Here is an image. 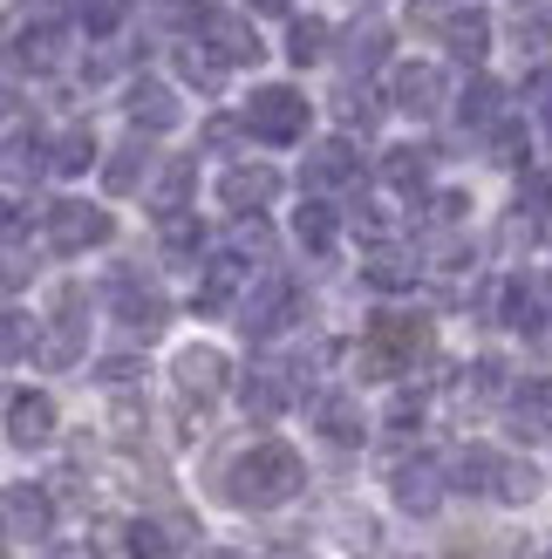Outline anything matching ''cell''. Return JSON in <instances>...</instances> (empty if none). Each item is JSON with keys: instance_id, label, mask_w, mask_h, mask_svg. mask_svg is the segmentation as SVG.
Instances as JSON below:
<instances>
[{"instance_id": "obj_34", "label": "cell", "mask_w": 552, "mask_h": 559, "mask_svg": "<svg viewBox=\"0 0 552 559\" xmlns=\"http://www.w3.org/2000/svg\"><path fill=\"white\" fill-rule=\"evenodd\" d=\"M539 314H545V307H539V294L526 287V280H505V287H499V321L512 334H539Z\"/></svg>"}, {"instance_id": "obj_15", "label": "cell", "mask_w": 552, "mask_h": 559, "mask_svg": "<svg viewBox=\"0 0 552 559\" xmlns=\"http://www.w3.org/2000/svg\"><path fill=\"white\" fill-rule=\"evenodd\" d=\"M389 48H396V27L389 21H348L341 27V62L355 82H369L382 62H389Z\"/></svg>"}, {"instance_id": "obj_43", "label": "cell", "mask_w": 552, "mask_h": 559, "mask_svg": "<svg viewBox=\"0 0 552 559\" xmlns=\"http://www.w3.org/2000/svg\"><path fill=\"white\" fill-rule=\"evenodd\" d=\"M103 382H109V389L136 382V355H109V361H103Z\"/></svg>"}, {"instance_id": "obj_42", "label": "cell", "mask_w": 552, "mask_h": 559, "mask_svg": "<svg viewBox=\"0 0 552 559\" xmlns=\"http://www.w3.org/2000/svg\"><path fill=\"white\" fill-rule=\"evenodd\" d=\"M239 130H245V117H239V123H232V117H218V123L205 130V144H212V151H232V144H239Z\"/></svg>"}, {"instance_id": "obj_19", "label": "cell", "mask_w": 552, "mask_h": 559, "mask_svg": "<svg viewBox=\"0 0 552 559\" xmlns=\"http://www.w3.org/2000/svg\"><path fill=\"white\" fill-rule=\"evenodd\" d=\"M273 191H280V171H273V164H232V171L218 178V199H226V212H266Z\"/></svg>"}, {"instance_id": "obj_6", "label": "cell", "mask_w": 552, "mask_h": 559, "mask_svg": "<svg viewBox=\"0 0 552 559\" xmlns=\"http://www.w3.org/2000/svg\"><path fill=\"white\" fill-rule=\"evenodd\" d=\"M300 191H308V199H327V191H362V151H355V136H321V144H308Z\"/></svg>"}, {"instance_id": "obj_39", "label": "cell", "mask_w": 552, "mask_h": 559, "mask_svg": "<svg viewBox=\"0 0 552 559\" xmlns=\"http://www.w3.org/2000/svg\"><path fill=\"white\" fill-rule=\"evenodd\" d=\"M518 212L552 218V171H526V185H518Z\"/></svg>"}, {"instance_id": "obj_46", "label": "cell", "mask_w": 552, "mask_h": 559, "mask_svg": "<svg viewBox=\"0 0 552 559\" xmlns=\"http://www.w3.org/2000/svg\"><path fill=\"white\" fill-rule=\"evenodd\" d=\"M41 559H96V552H89V546H69V539H55Z\"/></svg>"}, {"instance_id": "obj_50", "label": "cell", "mask_w": 552, "mask_h": 559, "mask_svg": "<svg viewBox=\"0 0 552 559\" xmlns=\"http://www.w3.org/2000/svg\"><path fill=\"white\" fill-rule=\"evenodd\" d=\"M62 8H75V14H82V8H89V0H62Z\"/></svg>"}, {"instance_id": "obj_13", "label": "cell", "mask_w": 552, "mask_h": 559, "mask_svg": "<svg viewBox=\"0 0 552 559\" xmlns=\"http://www.w3.org/2000/svg\"><path fill=\"white\" fill-rule=\"evenodd\" d=\"M171 376H178V396L184 403H218V396H226V355H218V348H205V342H191V348H178V361H171Z\"/></svg>"}, {"instance_id": "obj_7", "label": "cell", "mask_w": 552, "mask_h": 559, "mask_svg": "<svg viewBox=\"0 0 552 559\" xmlns=\"http://www.w3.org/2000/svg\"><path fill=\"white\" fill-rule=\"evenodd\" d=\"M103 294H109V314H117L130 334H157L164 321H171V300H164V294H157V280H144L136 266H117Z\"/></svg>"}, {"instance_id": "obj_14", "label": "cell", "mask_w": 552, "mask_h": 559, "mask_svg": "<svg viewBox=\"0 0 552 559\" xmlns=\"http://www.w3.org/2000/svg\"><path fill=\"white\" fill-rule=\"evenodd\" d=\"M55 403L41 396V389H8V443L14 451H41V443H55Z\"/></svg>"}, {"instance_id": "obj_33", "label": "cell", "mask_w": 552, "mask_h": 559, "mask_svg": "<svg viewBox=\"0 0 552 559\" xmlns=\"http://www.w3.org/2000/svg\"><path fill=\"white\" fill-rule=\"evenodd\" d=\"M226 253H239L245 266H266L273 260V226H266L260 212H239L232 233H226Z\"/></svg>"}, {"instance_id": "obj_11", "label": "cell", "mask_w": 552, "mask_h": 559, "mask_svg": "<svg viewBox=\"0 0 552 559\" xmlns=\"http://www.w3.org/2000/svg\"><path fill=\"white\" fill-rule=\"evenodd\" d=\"M123 117L144 130V136H164V130H178L184 103H178V90H171L164 75H136L130 90H123Z\"/></svg>"}, {"instance_id": "obj_8", "label": "cell", "mask_w": 552, "mask_h": 559, "mask_svg": "<svg viewBox=\"0 0 552 559\" xmlns=\"http://www.w3.org/2000/svg\"><path fill=\"white\" fill-rule=\"evenodd\" d=\"M300 321V287L287 273H266L260 287H245V307H239V328L253 334V342H273V334H287Z\"/></svg>"}, {"instance_id": "obj_26", "label": "cell", "mask_w": 552, "mask_h": 559, "mask_svg": "<svg viewBox=\"0 0 552 559\" xmlns=\"http://www.w3.org/2000/svg\"><path fill=\"white\" fill-rule=\"evenodd\" d=\"M191 191H199V157H171V164L157 171V185H151V205H157V218L184 212V205H191Z\"/></svg>"}, {"instance_id": "obj_3", "label": "cell", "mask_w": 552, "mask_h": 559, "mask_svg": "<svg viewBox=\"0 0 552 559\" xmlns=\"http://www.w3.org/2000/svg\"><path fill=\"white\" fill-rule=\"evenodd\" d=\"M409 27L436 35L457 62H484V55H491V14L464 8V0H409Z\"/></svg>"}, {"instance_id": "obj_18", "label": "cell", "mask_w": 552, "mask_h": 559, "mask_svg": "<svg viewBox=\"0 0 552 559\" xmlns=\"http://www.w3.org/2000/svg\"><path fill=\"white\" fill-rule=\"evenodd\" d=\"M232 300H245V260L239 253H218V260H205V273H199V314H232Z\"/></svg>"}, {"instance_id": "obj_25", "label": "cell", "mask_w": 552, "mask_h": 559, "mask_svg": "<svg viewBox=\"0 0 552 559\" xmlns=\"http://www.w3.org/2000/svg\"><path fill=\"white\" fill-rule=\"evenodd\" d=\"M178 75H184V82H199V90L212 96V90H226V75H232V62H226V55H218V48H212L205 35H199V41L184 35V41H178Z\"/></svg>"}, {"instance_id": "obj_12", "label": "cell", "mask_w": 552, "mask_h": 559, "mask_svg": "<svg viewBox=\"0 0 552 559\" xmlns=\"http://www.w3.org/2000/svg\"><path fill=\"white\" fill-rule=\"evenodd\" d=\"M389 103L403 109V117L430 123L436 109H444V69L436 62H396L389 69Z\"/></svg>"}, {"instance_id": "obj_1", "label": "cell", "mask_w": 552, "mask_h": 559, "mask_svg": "<svg viewBox=\"0 0 552 559\" xmlns=\"http://www.w3.org/2000/svg\"><path fill=\"white\" fill-rule=\"evenodd\" d=\"M300 485H308V464H300V451L280 437H260L253 451H239L226 464V498L239 512H273V506H287V498H300Z\"/></svg>"}, {"instance_id": "obj_48", "label": "cell", "mask_w": 552, "mask_h": 559, "mask_svg": "<svg viewBox=\"0 0 552 559\" xmlns=\"http://www.w3.org/2000/svg\"><path fill=\"white\" fill-rule=\"evenodd\" d=\"M266 559H308V552H300V546H280V552H266Z\"/></svg>"}, {"instance_id": "obj_47", "label": "cell", "mask_w": 552, "mask_h": 559, "mask_svg": "<svg viewBox=\"0 0 552 559\" xmlns=\"http://www.w3.org/2000/svg\"><path fill=\"white\" fill-rule=\"evenodd\" d=\"M253 14H287V0H245Z\"/></svg>"}, {"instance_id": "obj_49", "label": "cell", "mask_w": 552, "mask_h": 559, "mask_svg": "<svg viewBox=\"0 0 552 559\" xmlns=\"http://www.w3.org/2000/svg\"><path fill=\"white\" fill-rule=\"evenodd\" d=\"M539 123H545V136H552V96H545V103H539Z\"/></svg>"}, {"instance_id": "obj_35", "label": "cell", "mask_w": 552, "mask_h": 559, "mask_svg": "<svg viewBox=\"0 0 552 559\" xmlns=\"http://www.w3.org/2000/svg\"><path fill=\"white\" fill-rule=\"evenodd\" d=\"M123 559H178V539L157 519H130L123 525Z\"/></svg>"}, {"instance_id": "obj_40", "label": "cell", "mask_w": 552, "mask_h": 559, "mask_svg": "<svg viewBox=\"0 0 552 559\" xmlns=\"http://www.w3.org/2000/svg\"><path fill=\"white\" fill-rule=\"evenodd\" d=\"M464 212H471V199H464V191H436V199H430V226H457Z\"/></svg>"}, {"instance_id": "obj_51", "label": "cell", "mask_w": 552, "mask_h": 559, "mask_svg": "<svg viewBox=\"0 0 552 559\" xmlns=\"http://www.w3.org/2000/svg\"><path fill=\"white\" fill-rule=\"evenodd\" d=\"M545 41H552V8H545Z\"/></svg>"}, {"instance_id": "obj_17", "label": "cell", "mask_w": 552, "mask_h": 559, "mask_svg": "<svg viewBox=\"0 0 552 559\" xmlns=\"http://www.w3.org/2000/svg\"><path fill=\"white\" fill-rule=\"evenodd\" d=\"M205 41L226 55L232 69H260V55H266V41H260V27H253V14H226L218 8L212 14V27H205Z\"/></svg>"}, {"instance_id": "obj_24", "label": "cell", "mask_w": 552, "mask_h": 559, "mask_svg": "<svg viewBox=\"0 0 552 559\" xmlns=\"http://www.w3.org/2000/svg\"><path fill=\"white\" fill-rule=\"evenodd\" d=\"M293 239L308 246L314 260H327V253H335V239H341L335 205H327V199H300V212H293Z\"/></svg>"}, {"instance_id": "obj_29", "label": "cell", "mask_w": 552, "mask_h": 559, "mask_svg": "<svg viewBox=\"0 0 552 559\" xmlns=\"http://www.w3.org/2000/svg\"><path fill=\"white\" fill-rule=\"evenodd\" d=\"M157 239H164V260H171V266H199L205 260V226L191 212H171L157 226Z\"/></svg>"}, {"instance_id": "obj_36", "label": "cell", "mask_w": 552, "mask_h": 559, "mask_svg": "<svg viewBox=\"0 0 552 559\" xmlns=\"http://www.w3.org/2000/svg\"><path fill=\"white\" fill-rule=\"evenodd\" d=\"M499 389H505V369H499V361L484 355V361H471V369H464V382H457V396L471 403V409H484L491 396H499Z\"/></svg>"}, {"instance_id": "obj_30", "label": "cell", "mask_w": 552, "mask_h": 559, "mask_svg": "<svg viewBox=\"0 0 552 559\" xmlns=\"http://www.w3.org/2000/svg\"><path fill=\"white\" fill-rule=\"evenodd\" d=\"M96 164V136H89V123H69L62 136L48 144V171H62V178H82Z\"/></svg>"}, {"instance_id": "obj_4", "label": "cell", "mask_w": 552, "mask_h": 559, "mask_svg": "<svg viewBox=\"0 0 552 559\" xmlns=\"http://www.w3.org/2000/svg\"><path fill=\"white\" fill-rule=\"evenodd\" d=\"M308 123H314V109H308V96H300L293 82H260V90L245 96V130H253L260 144H273V151L308 144Z\"/></svg>"}, {"instance_id": "obj_45", "label": "cell", "mask_w": 552, "mask_h": 559, "mask_svg": "<svg viewBox=\"0 0 552 559\" xmlns=\"http://www.w3.org/2000/svg\"><path fill=\"white\" fill-rule=\"evenodd\" d=\"M409 424H423V403H409V396H403V403L389 409V430H409Z\"/></svg>"}, {"instance_id": "obj_23", "label": "cell", "mask_w": 552, "mask_h": 559, "mask_svg": "<svg viewBox=\"0 0 552 559\" xmlns=\"http://www.w3.org/2000/svg\"><path fill=\"white\" fill-rule=\"evenodd\" d=\"M314 430H321L327 443H341V451H348V443H362V437H369V416H362V403H355V396H341V389H335V396H321V403H314Z\"/></svg>"}, {"instance_id": "obj_10", "label": "cell", "mask_w": 552, "mask_h": 559, "mask_svg": "<svg viewBox=\"0 0 552 559\" xmlns=\"http://www.w3.org/2000/svg\"><path fill=\"white\" fill-rule=\"evenodd\" d=\"M389 491H396L403 512L430 519L436 506H444V491H451V464H436V457H403V464L389 471Z\"/></svg>"}, {"instance_id": "obj_52", "label": "cell", "mask_w": 552, "mask_h": 559, "mask_svg": "<svg viewBox=\"0 0 552 559\" xmlns=\"http://www.w3.org/2000/svg\"><path fill=\"white\" fill-rule=\"evenodd\" d=\"M205 559H232V552H205Z\"/></svg>"}, {"instance_id": "obj_37", "label": "cell", "mask_w": 552, "mask_h": 559, "mask_svg": "<svg viewBox=\"0 0 552 559\" xmlns=\"http://www.w3.org/2000/svg\"><path fill=\"white\" fill-rule=\"evenodd\" d=\"M491 498H505V506H532V498H539V471L505 457V471H499V491H491Z\"/></svg>"}, {"instance_id": "obj_21", "label": "cell", "mask_w": 552, "mask_h": 559, "mask_svg": "<svg viewBox=\"0 0 552 559\" xmlns=\"http://www.w3.org/2000/svg\"><path fill=\"white\" fill-rule=\"evenodd\" d=\"M457 123L471 130V136H491V130L505 123V90L491 75H471V82H464V96H457Z\"/></svg>"}, {"instance_id": "obj_32", "label": "cell", "mask_w": 552, "mask_h": 559, "mask_svg": "<svg viewBox=\"0 0 552 559\" xmlns=\"http://www.w3.org/2000/svg\"><path fill=\"white\" fill-rule=\"evenodd\" d=\"M144 171H151V144H144V136H130L123 151H109V164H103V191H117V199H123V191L144 185Z\"/></svg>"}, {"instance_id": "obj_9", "label": "cell", "mask_w": 552, "mask_h": 559, "mask_svg": "<svg viewBox=\"0 0 552 559\" xmlns=\"http://www.w3.org/2000/svg\"><path fill=\"white\" fill-rule=\"evenodd\" d=\"M82 355H89V294L62 287V294H55V321H48L41 361H48V369H75Z\"/></svg>"}, {"instance_id": "obj_31", "label": "cell", "mask_w": 552, "mask_h": 559, "mask_svg": "<svg viewBox=\"0 0 552 559\" xmlns=\"http://www.w3.org/2000/svg\"><path fill=\"white\" fill-rule=\"evenodd\" d=\"M327 48H335V27H327L321 14H293V27H287V62L308 69V62H321Z\"/></svg>"}, {"instance_id": "obj_27", "label": "cell", "mask_w": 552, "mask_h": 559, "mask_svg": "<svg viewBox=\"0 0 552 559\" xmlns=\"http://www.w3.org/2000/svg\"><path fill=\"white\" fill-rule=\"evenodd\" d=\"M499 471H505L499 451H484V443H464V451L451 457V485H457V491H499Z\"/></svg>"}, {"instance_id": "obj_38", "label": "cell", "mask_w": 552, "mask_h": 559, "mask_svg": "<svg viewBox=\"0 0 552 559\" xmlns=\"http://www.w3.org/2000/svg\"><path fill=\"white\" fill-rule=\"evenodd\" d=\"M362 273L375 280V287H417V266H409L403 253H389V246H375V260H369Z\"/></svg>"}, {"instance_id": "obj_41", "label": "cell", "mask_w": 552, "mask_h": 559, "mask_svg": "<svg viewBox=\"0 0 552 559\" xmlns=\"http://www.w3.org/2000/svg\"><path fill=\"white\" fill-rule=\"evenodd\" d=\"M21 355H27V314L8 307V361H21Z\"/></svg>"}, {"instance_id": "obj_5", "label": "cell", "mask_w": 552, "mask_h": 559, "mask_svg": "<svg viewBox=\"0 0 552 559\" xmlns=\"http://www.w3.org/2000/svg\"><path fill=\"white\" fill-rule=\"evenodd\" d=\"M109 239H117V218L103 205H89V199H55L48 205V253L75 260V253H89V246H109Z\"/></svg>"}, {"instance_id": "obj_44", "label": "cell", "mask_w": 552, "mask_h": 559, "mask_svg": "<svg viewBox=\"0 0 552 559\" xmlns=\"http://www.w3.org/2000/svg\"><path fill=\"white\" fill-rule=\"evenodd\" d=\"M341 117H348V123H355V117H362V123H369V117H375V103H369L362 90H341Z\"/></svg>"}, {"instance_id": "obj_20", "label": "cell", "mask_w": 552, "mask_h": 559, "mask_svg": "<svg viewBox=\"0 0 552 559\" xmlns=\"http://www.w3.org/2000/svg\"><path fill=\"white\" fill-rule=\"evenodd\" d=\"M239 403H245V416H260V424L287 416V403H293L287 369H273V361H253V369H245V382H239Z\"/></svg>"}, {"instance_id": "obj_22", "label": "cell", "mask_w": 552, "mask_h": 559, "mask_svg": "<svg viewBox=\"0 0 552 559\" xmlns=\"http://www.w3.org/2000/svg\"><path fill=\"white\" fill-rule=\"evenodd\" d=\"M55 498L41 485H8V539H48Z\"/></svg>"}, {"instance_id": "obj_2", "label": "cell", "mask_w": 552, "mask_h": 559, "mask_svg": "<svg viewBox=\"0 0 552 559\" xmlns=\"http://www.w3.org/2000/svg\"><path fill=\"white\" fill-rule=\"evenodd\" d=\"M423 355H430V321L403 314V307H382L369 321V342H362V376H403Z\"/></svg>"}, {"instance_id": "obj_16", "label": "cell", "mask_w": 552, "mask_h": 559, "mask_svg": "<svg viewBox=\"0 0 552 559\" xmlns=\"http://www.w3.org/2000/svg\"><path fill=\"white\" fill-rule=\"evenodd\" d=\"M505 424H512L518 437H526V443L552 437V382H545V376L512 382V396H505Z\"/></svg>"}, {"instance_id": "obj_28", "label": "cell", "mask_w": 552, "mask_h": 559, "mask_svg": "<svg viewBox=\"0 0 552 559\" xmlns=\"http://www.w3.org/2000/svg\"><path fill=\"white\" fill-rule=\"evenodd\" d=\"M382 185L403 191V199H417V191L430 185V151L417 144H396V151H382Z\"/></svg>"}]
</instances>
